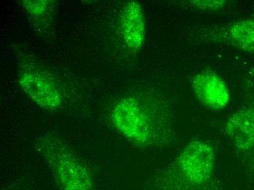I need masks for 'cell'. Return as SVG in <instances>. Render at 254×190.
I'll use <instances>...</instances> for the list:
<instances>
[{"mask_svg": "<svg viewBox=\"0 0 254 190\" xmlns=\"http://www.w3.org/2000/svg\"><path fill=\"white\" fill-rule=\"evenodd\" d=\"M187 4L195 10L200 11H216L221 10L227 4L224 0H192Z\"/></svg>", "mask_w": 254, "mask_h": 190, "instance_id": "30bf717a", "label": "cell"}, {"mask_svg": "<svg viewBox=\"0 0 254 190\" xmlns=\"http://www.w3.org/2000/svg\"><path fill=\"white\" fill-rule=\"evenodd\" d=\"M18 83L26 97L40 109L54 111L63 103L58 80L49 69L29 56L18 62Z\"/></svg>", "mask_w": 254, "mask_h": 190, "instance_id": "277c9868", "label": "cell"}, {"mask_svg": "<svg viewBox=\"0 0 254 190\" xmlns=\"http://www.w3.org/2000/svg\"><path fill=\"white\" fill-rule=\"evenodd\" d=\"M191 87L198 101L207 109L221 111L230 103L228 85L213 71L204 70L196 73L192 78Z\"/></svg>", "mask_w": 254, "mask_h": 190, "instance_id": "5b68a950", "label": "cell"}, {"mask_svg": "<svg viewBox=\"0 0 254 190\" xmlns=\"http://www.w3.org/2000/svg\"><path fill=\"white\" fill-rule=\"evenodd\" d=\"M21 6L31 21L38 27L50 26L54 15L55 1L50 0H24Z\"/></svg>", "mask_w": 254, "mask_h": 190, "instance_id": "9c48e42d", "label": "cell"}, {"mask_svg": "<svg viewBox=\"0 0 254 190\" xmlns=\"http://www.w3.org/2000/svg\"><path fill=\"white\" fill-rule=\"evenodd\" d=\"M213 39L254 55V15L223 26L213 32Z\"/></svg>", "mask_w": 254, "mask_h": 190, "instance_id": "ba28073f", "label": "cell"}, {"mask_svg": "<svg viewBox=\"0 0 254 190\" xmlns=\"http://www.w3.org/2000/svg\"><path fill=\"white\" fill-rule=\"evenodd\" d=\"M216 162V151L210 142L190 140L151 178L145 190H220Z\"/></svg>", "mask_w": 254, "mask_h": 190, "instance_id": "7a4b0ae2", "label": "cell"}, {"mask_svg": "<svg viewBox=\"0 0 254 190\" xmlns=\"http://www.w3.org/2000/svg\"><path fill=\"white\" fill-rule=\"evenodd\" d=\"M119 32L127 49L138 52L146 38V18L142 4L128 1L123 4L118 21Z\"/></svg>", "mask_w": 254, "mask_h": 190, "instance_id": "8992f818", "label": "cell"}, {"mask_svg": "<svg viewBox=\"0 0 254 190\" xmlns=\"http://www.w3.org/2000/svg\"><path fill=\"white\" fill-rule=\"evenodd\" d=\"M111 121L121 135L139 147L168 146L174 140L171 110L153 97L135 94L122 97L111 109Z\"/></svg>", "mask_w": 254, "mask_h": 190, "instance_id": "6da1fadb", "label": "cell"}, {"mask_svg": "<svg viewBox=\"0 0 254 190\" xmlns=\"http://www.w3.org/2000/svg\"><path fill=\"white\" fill-rule=\"evenodd\" d=\"M33 145L60 190H96L86 164L61 138L50 133L40 134L34 138Z\"/></svg>", "mask_w": 254, "mask_h": 190, "instance_id": "3957f363", "label": "cell"}, {"mask_svg": "<svg viewBox=\"0 0 254 190\" xmlns=\"http://www.w3.org/2000/svg\"><path fill=\"white\" fill-rule=\"evenodd\" d=\"M224 130L235 149L246 157H254V106H247L231 114Z\"/></svg>", "mask_w": 254, "mask_h": 190, "instance_id": "52a82bcc", "label": "cell"}]
</instances>
